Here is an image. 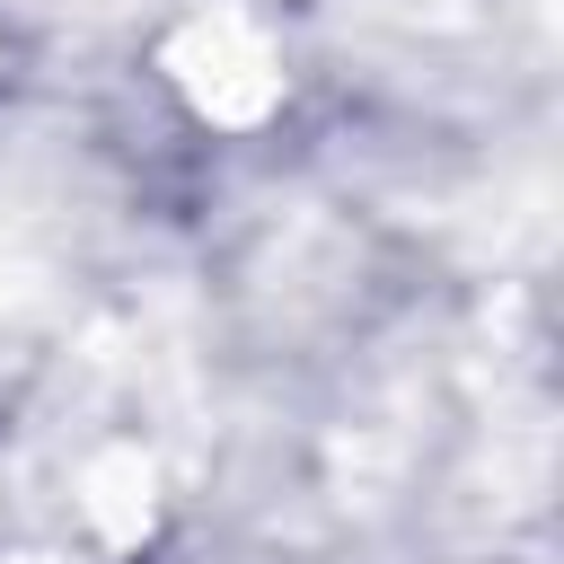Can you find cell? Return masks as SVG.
I'll list each match as a JSON object with an SVG mask.
<instances>
[{
  "label": "cell",
  "mask_w": 564,
  "mask_h": 564,
  "mask_svg": "<svg viewBox=\"0 0 564 564\" xmlns=\"http://www.w3.org/2000/svg\"><path fill=\"white\" fill-rule=\"evenodd\" d=\"M176 70H185V88H194L212 115H229V123H247V115L273 97V70H264V53H256L238 26H194V35L176 44Z\"/></svg>",
  "instance_id": "1"
},
{
  "label": "cell",
  "mask_w": 564,
  "mask_h": 564,
  "mask_svg": "<svg viewBox=\"0 0 564 564\" xmlns=\"http://www.w3.org/2000/svg\"><path fill=\"white\" fill-rule=\"evenodd\" d=\"M97 520H106L115 538H132V529L150 520V502H132V458H115V467H97Z\"/></svg>",
  "instance_id": "2"
}]
</instances>
